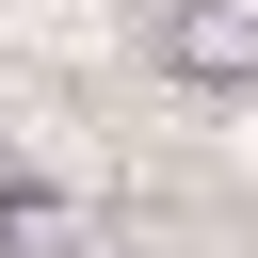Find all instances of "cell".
<instances>
[{"label":"cell","mask_w":258,"mask_h":258,"mask_svg":"<svg viewBox=\"0 0 258 258\" xmlns=\"http://www.w3.org/2000/svg\"><path fill=\"white\" fill-rule=\"evenodd\" d=\"M177 64H258V0H210V16H177Z\"/></svg>","instance_id":"1"}]
</instances>
